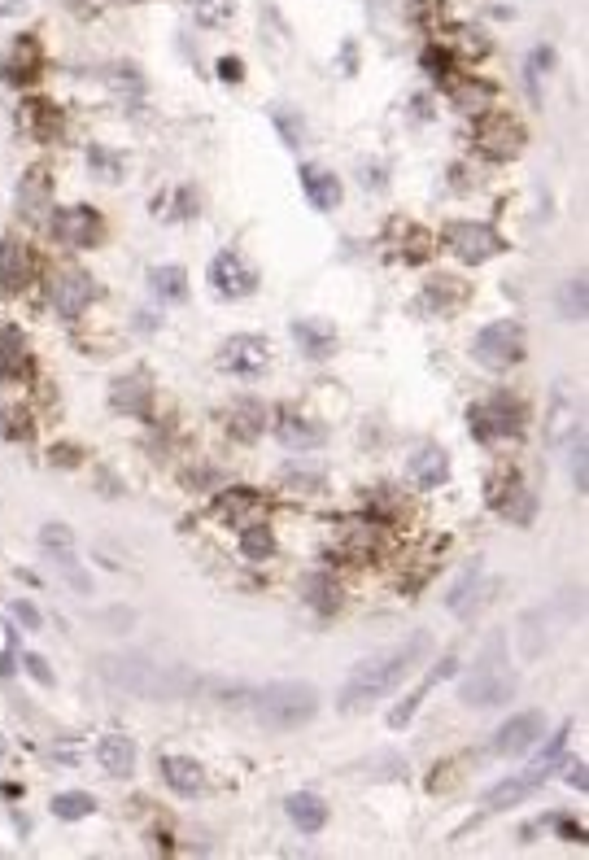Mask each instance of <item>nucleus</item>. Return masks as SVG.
Instances as JSON below:
<instances>
[{
	"label": "nucleus",
	"mask_w": 589,
	"mask_h": 860,
	"mask_svg": "<svg viewBox=\"0 0 589 860\" xmlns=\"http://www.w3.org/2000/svg\"><path fill=\"white\" fill-rule=\"evenodd\" d=\"M240 555L254 559V564H262V559L275 555V537H271L267 524H258V520L245 524V533H240Z\"/></svg>",
	"instance_id": "2f4dec72"
},
{
	"label": "nucleus",
	"mask_w": 589,
	"mask_h": 860,
	"mask_svg": "<svg viewBox=\"0 0 589 860\" xmlns=\"http://www.w3.org/2000/svg\"><path fill=\"white\" fill-rule=\"evenodd\" d=\"M162 778L175 795H201L206 791V773H201L197 760L188 756H162Z\"/></svg>",
	"instance_id": "aec40b11"
},
{
	"label": "nucleus",
	"mask_w": 589,
	"mask_h": 860,
	"mask_svg": "<svg viewBox=\"0 0 589 860\" xmlns=\"http://www.w3.org/2000/svg\"><path fill=\"white\" fill-rule=\"evenodd\" d=\"M96 673H101L105 686L123 690L131 699H149V703H179V699L201 695V686H206V677L188 673V668H175V664H153L149 655H101Z\"/></svg>",
	"instance_id": "f257e3e1"
},
{
	"label": "nucleus",
	"mask_w": 589,
	"mask_h": 860,
	"mask_svg": "<svg viewBox=\"0 0 589 860\" xmlns=\"http://www.w3.org/2000/svg\"><path fill=\"white\" fill-rule=\"evenodd\" d=\"M550 773H555V769H550V764H542V760H533V764H528V769H524V773H515V778H507V782H498V786H494V791H489V795H485V808H489V812H502V808H515V804H520V799H528V795H533V791H537V786H542V782L550 778Z\"/></svg>",
	"instance_id": "4468645a"
},
{
	"label": "nucleus",
	"mask_w": 589,
	"mask_h": 860,
	"mask_svg": "<svg viewBox=\"0 0 589 860\" xmlns=\"http://www.w3.org/2000/svg\"><path fill=\"white\" fill-rule=\"evenodd\" d=\"M0 756H5V738H0Z\"/></svg>",
	"instance_id": "de8ad7c7"
},
{
	"label": "nucleus",
	"mask_w": 589,
	"mask_h": 860,
	"mask_svg": "<svg viewBox=\"0 0 589 860\" xmlns=\"http://www.w3.org/2000/svg\"><path fill=\"white\" fill-rule=\"evenodd\" d=\"M262 424H267V411H262V402H254V398L236 402L232 411H227V428H232V433H236L240 441L262 437Z\"/></svg>",
	"instance_id": "bb28decb"
},
{
	"label": "nucleus",
	"mask_w": 589,
	"mask_h": 860,
	"mask_svg": "<svg viewBox=\"0 0 589 860\" xmlns=\"http://www.w3.org/2000/svg\"><path fill=\"white\" fill-rule=\"evenodd\" d=\"M88 162L101 171V179H118V175H123V162H114L105 149H88Z\"/></svg>",
	"instance_id": "a19ab883"
},
{
	"label": "nucleus",
	"mask_w": 589,
	"mask_h": 860,
	"mask_svg": "<svg viewBox=\"0 0 589 860\" xmlns=\"http://www.w3.org/2000/svg\"><path fill=\"white\" fill-rule=\"evenodd\" d=\"M35 280V254L22 241H5L0 245V289L18 293Z\"/></svg>",
	"instance_id": "f3484780"
},
{
	"label": "nucleus",
	"mask_w": 589,
	"mask_h": 860,
	"mask_svg": "<svg viewBox=\"0 0 589 860\" xmlns=\"http://www.w3.org/2000/svg\"><path fill=\"white\" fill-rule=\"evenodd\" d=\"M568 769V786H576V791H585V764L576 760V764H563Z\"/></svg>",
	"instance_id": "49530a36"
},
{
	"label": "nucleus",
	"mask_w": 589,
	"mask_h": 860,
	"mask_svg": "<svg viewBox=\"0 0 589 860\" xmlns=\"http://www.w3.org/2000/svg\"><path fill=\"white\" fill-rule=\"evenodd\" d=\"M450 673H454V660H441V668H432V673L424 677V682H419V686L411 690V699H406L402 708H393V712H389V725H393V730H402V725L415 716V708H419V703H424V695H428V690L437 686L441 677H450Z\"/></svg>",
	"instance_id": "c85d7f7f"
},
{
	"label": "nucleus",
	"mask_w": 589,
	"mask_h": 860,
	"mask_svg": "<svg viewBox=\"0 0 589 860\" xmlns=\"http://www.w3.org/2000/svg\"><path fill=\"white\" fill-rule=\"evenodd\" d=\"M446 245H450V254L454 258H463V262H472V267H480V262H489V258H498L502 249V236L489 228V223H450L446 228Z\"/></svg>",
	"instance_id": "423d86ee"
},
{
	"label": "nucleus",
	"mask_w": 589,
	"mask_h": 860,
	"mask_svg": "<svg viewBox=\"0 0 589 860\" xmlns=\"http://www.w3.org/2000/svg\"><path fill=\"white\" fill-rule=\"evenodd\" d=\"M472 358L489 372H507L524 358V328L515 319H498V324L480 328L472 341Z\"/></svg>",
	"instance_id": "39448f33"
},
{
	"label": "nucleus",
	"mask_w": 589,
	"mask_h": 860,
	"mask_svg": "<svg viewBox=\"0 0 589 860\" xmlns=\"http://www.w3.org/2000/svg\"><path fill=\"white\" fill-rule=\"evenodd\" d=\"M489 503H494L502 516L515 520V524H528V520H533V494L524 489L520 472H498L494 481H489Z\"/></svg>",
	"instance_id": "ddd939ff"
},
{
	"label": "nucleus",
	"mask_w": 589,
	"mask_h": 860,
	"mask_svg": "<svg viewBox=\"0 0 589 860\" xmlns=\"http://www.w3.org/2000/svg\"><path fill=\"white\" fill-rule=\"evenodd\" d=\"M467 424L480 441H502V437H515L524 428V415L520 406L507 402V398H489V402H476L467 411Z\"/></svg>",
	"instance_id": "0eeeda50"
},
{
	"label": "nucleus",
	"mask_w": 589,
	"mask_h": 860,
	"mask_svg": "<svg viewBox=\"0 0 589 860\" xmlns=\"http://www.w3.org/2000/svg\"><path fill=\"white\" fill-rule=\"evenodd\" d=\"M515 673L507 668V638L494 633V638L485 642V651H480L476 668L467 673V682L459 686V699L467 708H498V703H507L515 695Z\"/></svg>",
	"instance_id": "20e7f679"
},
{
	"label": "nucleus",
	"mask_w": 589,
	"mask_h": 860,
	"mask_svg": "<svg viewBox=\"0 0 589 860\" xmlns=\"http://www.w3.org/2000/svg\"><path fill=\"white\" fill-rule=\"evenodd\" d=\"M96 760H101L105 773H114V778H127V773L136 769V743H131L127 734H105L101 743H96Z\"/></svg>",
	"instance_id": "412c9836"
},
{
	"label": "nucleus",
	"mask_w": 589,
	"mask_h": 860,
	"mask_svg": "<svg viewBox=\"0 0 589 860\" xmlns=\"http://www.w3.org/2000/svg\"><path fill=\"white\" fill-rule=\"evenodd\" d=\"M240 75H245L240 57H223V62H219V79H223V83H240Z\"/></svg>",
	"instance_id": "37998d69"
},
{
	"label": "nucleus",
	"mask_w": 589,
	"mask_h": 860,
	"mask_svg": "<svg viewBox=\"0 0 589 860\" xmlns=\"http://www.w3.org/2000/svg\"><path fill=\"white\" fill-rule=\"evenodd\" d=\"M110 402L127 415H144L149 411V385H144V376H118L110 389Z\"/></svg>",
	"instance_id": "a878e982"
},
{
	"label": "nucleus",
	"mask_w": 589,
	"mask_h": 860,
	"mask_svg": "<svg viewBox=\"0 0 589 860\" xmlns=\"http://www.w3.org/2000/svg\"><path fill=\"white\" fill-rule=\"evenodd\" d=\"M476 145L485 149L489 158H515V153L524 149V127L515 123L511 114L494 110V114H485L476 123Z\"/></svg>",
	"instance_id": "9d476101"
},
{
	"label": "nucleus",
	"mask_w": 589,
	"mask_h": 860,
	"mask_svg": "<svg viewBox=\"0 0 589 860\" xmlns=\"http://www.w3.org/2000/svg\"><path fill=\"white\" fill-rule=\"evenodd\" d=\"M14 616H18L27 629H40V612H35V603H27V599L14 603Z\"/></svg>",
	"instance_id": "79ce46f5"
},
{
	"label": "nucleus",
	"mask_w": 589,
	"mask_h": 860,
	"mask_svg": "<svg viewBox=\"0 0 589 860\" xmlns=\"http://www.w3.org/2000/svg\"><path fill=\"white\" fill-rule=\"evenodd\" d=\"M27 341L18 337V332H0V372L5 376H18V372H27Z\"/></svg>",
	"instance_id": "473e14b6"
},
{
	"label": "nucleus",
	"mask_w": 589,
	"mask_h": 860,
	"mask_svg": "<svg viewBox=\"0 0 589 860\" xmlns=\"http://www.w3.org/2000/svg\"><path fill=\"white\" fill-rule=\"evenodd\" d=\"M27 673L35 677V682H44V686H53V673H48V664L40 660V655H27Z\"/></svg>",
	"instance_id": "c03bdc74"
},
{
	"label": "nucleus",
	"mask_w": 589,
	"mask_h": 860,
	"mask_svg": "<svg viewBox=\"0 0 589 860\" xmlns=\"http://www.w3.org/2000/svg\"><path fill=\"white\" fill-rule=\"evenodd\" d=\"M489 97H494V88H485V83H459V88H454V101H459L463 110H472V105L489 101Z\"/></svg>",
	"instance_id": "ea45409f"
},
{
	"label": "nucleus",
	"mask_w": 589,
	"mask_h": 860,
	"mask_svg": "<svg viewBox=\"0 0 589 860\" xmlns=\"http://www.w3.org/2000/svg\"><path fill=\"white\" fill-rule=\"evenodd\" d=\"M450 476V459L441 446H424L419 455H411V481L419 489H437Z\"/></svg>",
	"instance_id": "b1692460"
},
{
	"label": "nucleus",
	"mask_w": 589,
	"mask_h": 860,
	"mask_svg": "<svg viewBox=\"0 0 589 860\" xmlns=\"http://www.w3.org/2000/svg\"><path fill=\"white\" fill-rule=\"evenodd\" d=\"M40 546L57 559L66 572H75V537H70L66 524H44L40 529Z\"/></svg>",
	"instance_id": "7c9ffc66"
},
{
	"label": "nucleus",
	"mask_w": 589,
	"mask_h": 860,
	"mask_svg": "<svg viewBox=\"0 0 589 860\" xmlns=\"http://www.w3.org/2000/svg\"><path fill=\"white\" fill-rule=\"evenodd\" d=\"M275 437H280L284 450H297V455H306V450H319L323 441H328V428L315 424L310 415L280 411V420H275Z\"/></svg>",
	"instance_id": "dca6fc26"
},
{
	"label": "nucleus",
	"mask_w": 589,
	"mask_h": 860,
	"mask_svg": "<svg viewBox=\"0 0 589 860\" xmlns=\"http://www.w3.org/2000/svg\"><path fill=\"white\" fill-rule=\"evenodd\" d=\"M428 647H432L428 633H411V638L398 642V647L367 655V660L358 664L350 677H345V686H341V712H363V708H371V703H380L384 695H393V690H398L406 677L419 668V660L428 655Z\"/></svg>",
	"instance_id": "f03ea898"
},
{
	"label": "nucleus",
	"mask_w": 589,
	"mask_h": 860,
	"mask_svg": "<svg viewBox=\"0 0 589 860\" xmlns=\"http://www.w3.org/2000/svg\"><path fill=\"white\" fill-rule=\"evenodd\" d=\"M476 581H480V559H472V568L454 581V590H450V599H446L450 612H463V607H467V590H476Z\"/></svg>",
	"instance_id": "e433bc0d"
},
{
	"label": "nucleus",
	"mask_w": 589,
	"mask_h": 860,
	"mask_svg": "<svg viewBox=\"0 0 589 860\" xmlns=\"http://www.w3.org/2000/svg\"><path fill=\"white\" fill-rule=\"evenodd\" d=\"M149 289L162 297V302H184L188 297V271L166 262V267H153L149 271Z\"/></svg>",
	"instance_id": "cd10ccee"
},
{
	"label": "nucleus",
	"mask_w": 589,
	"mask_h": 860,
	"mask_svg": "<svg viewBox=\"0 0 589 860\" xmlns=\"http://www.w3.org/2000/svg\"><path fill=\"white\" fill-rule=\"evenodd\" d=\"M467 297V289L454 276H437V284H428V293H424V302L428 306H437V315L441 310H450V306H459Z\"/></svg>",
	"instance_id": "72a5a7b5"
},
{
	"label": "nucleus",
	"mask_w": 589,
	"mask_h": 860,
	"mask_svg": "<svg viewBox=\"0 0 589 860\" xmlns=\"http://www.w3.org/2000/svg\"><path fill=\"white\" fill-rule=\"evenodd\" d=\"M306 590H315V594H310V603H315L319 612H332V607H336V585H328V577H310Z\"/></svg>",
	"instance_id": "58836bf2"
},
{
	"label": "nucleus",
	"mask_w": 589,
	"mask_h": 860,
	"mask_svg": "<svg viewBox=\"0 0 589 860\" xmlns=\"http://www.w3.org/2000/svg\"><path fill=\"white\" fill-rule=\"evenodd\" d=\"M288 821L302 834H319L328 826V804L310 791H297V795H288Z\"/></svg>",
	"instance_id": "5701e85b"
},
{
	"label": "nucleus",
	"mask_w": 589,
	"mask_h": 860,
	"mask_svg": "<svg viewBox=\"0 0 589 860\" xmlns=\"http://www.w3.org/2000/svg\"><path fill=\"white\" fill-rule=\"evenodd\" d=\"M48 297H53V310L62 319H79L92 302V280L83 271H62V276H53V284H48Z\"/></svg>",
	"instance_id": "2eb2a0df"
},
{
	"label": "nucleus",
	"mask_w": 589,
	"mask_h": 860,
	"mask_svg": "<svg viewBox=\"0 0 589 860\" xmlns=\"http://www.w3.org/2000/svg\"><path fill=\"white\" fill-rule=\"evenodd\" d=\"M53 236L70 249H88L96 245V236H101V214L92 206H70V210H57L53 214Z\"/></svg>",
	"instance_id": "f8f14e48"
},
{
	"label": "nucleus",
	"mask_w": 589,
	"mask_h": 860,
	"mask_svg": "<svg viewBox=\"0 0 589 860\" xmlns=\"http://www.w3.org/2000/svg\"><path fill=\"white\" fill-rule=\"evenodd\" d=\"M576 433H581V424H576V402L568 398V389H555V406H550V441H555V446H568Z\"/></svg>",
	"instance_id": "393cba45"
},
{
	"label": "nucleus",
	"mask_w": 589,
	"mask_h": 860,
	"mask_svg": "<svg viewBox=\"0 0 589 860\" xmlns=\"http://www.w3.org/2000/svg\"><path fill=\"white\" fill-rule=\"evenodd\" d=\"M254 703V716L267 730L284 734V730H302L319 716V690L310 682H271L249 695Z\"/></svg>",
	"instance_id": "7ed1b4c3"
},
{
	"label": "nucleus",
	"mask_w": 589,
	"mask_h": 860,
	"mask_svg": "<svg viewBox=\"0 0 589 860\" xmlns=\"http://www.w3.org/2000/svg\"><path fill=\"white\" fill-rule=\"evenodd\" d=\"M188 9H192V18L201 22V27H227L232 22V0H188Z\"/></svg>",
	"instance_id": "f704fd0d"
},
{
	"label": "nucleus",
	"mask_w": 589,
	"mask_h": 860,
	"mask_svg": "<svg viewBox=\"0 0 589 860\" xmlns=\"http://www.w3.org/2000/svg\"><path fill=\"white\" fill-rule=\"evenodd\" d=\"M267 363H271V345L267 337H254V332H236L219 350V367L232 376H258L267 372Z\"/></svg>",
	"instance_id": "1a4fd4ad"
},
{
	"label": "nucleus",
	"mask_w": 589,
	"mask_h": 860,
	"mask_svg": "<svg viewBox=\"0 0 589 860\" xmlns=\"http://www.w3.org/2000/svg\"><path fill=\"white\" fill-rule=\"evenodd\" d=\"M542 730H546V716H542V712H520V716H511V721L494 734V743H489V751H494L498 760L524 756V751L533 747L537 738H542Z\"/></svg>",
	"instance_id": "9b49d317"
},
{
	"label": "nucleus",
	"mask_w": 589,
	"mask_h": 860,
	"mask_svg": "<svg viewBox=\"0 0 589 860\" xmlns=\"http://www.w3.org/2000/svg\"><path fill=\"white\" fill-rule=\"evenodd\" d=\"M92 808H96V799H92V795H83V791H66V795H57V799H53V817H62V821L92 817Z\"/></svg>",
	"instance_id": "c9c22d12"
},
{
	"label": "nucleus",
	"mask_w": 589,
	"mask_h": 860,
	"mask_svg": "<svg viewBox=\"0 0 589 860\" xmlns=\"http://www.w3.org/2000/svg\"><path fill=\"white\" fill-rule=\"evenodd\" d=\"M48 206H53V179H48V171H27L18 184V210L27 219H44Z\"/></svg>",
	"instance_id": "6ab92c4d"
},
{
	"label": "nucleus",
	"mask_w": 589,
	"mask_h": 860,
	"mask_svg": "<svg viewBox=\"0 0 589 860\" xmlns=\"http://www.w3.org/2000/svg\"><path fill=\"white\" fill-rule=\"evenodd\" d=\"M563 315L568 319H585V276H572L563 289Z\"/></svg>",
	"instance_id": "4c0bfd02"
},
{
	"label": "nucleus",
	"mask_w": 589,
	"mask_h": 860,
	"mask_svg": "<svg viewBox=\"0 0 589 860\" xmlns=\"http://www.w3.org/2000/svg\"><path fill=\"white\" fill-rule=\"evenodd\" d=\"M210 289L219 297H227V302H240V297L258 293V271L249 267L236 249H223V254L210 262Z\"/></svg>",
	"instance_id": "6e6552de"
},
{
	"label": "nucleus",
	"mask_w": 589,
	"mask_h": 860,
	"mask_svg": "<svg viewBox=\"0 0 589 860\" xmlns=\"http://www.w3.org/2000/svg\"><path fill=\"white\" fill-rule=\"evenodd\" d=\"M18 123L27 127L31 136L53 140V136H57V127H62V114H57L48 101H27V105H22V118H18Z\"/></svg>",
	"instance_id": "c756f323"
},
{
	"label": "nucleus",
	"mask_w": 589,
	"mask_h": 860,
	"mask_svg": "<svg viewBox=\"0 0 589 860\" xmlns=\"http://www.w3.org/2000/svg\"><path fill=\"white\" fill-rule=\"evenodd\" d=\"M293 341H297V350L306 358H315V363L336 354V328L328 319H293Z\"/></svg>",
	"instance_id": "a211bd4d"
},
{
	"label": "nucleus",
	"mask_w": 589,
	"mask_h": 860,
	"mask_svg": "<svg viewBox=\"0 0 589 860\" xmlns=\"http://www.w3.org/2000/svg\"><path fill=\"white\" fill-rule=\"evenodd\" d=\"M302 188L310 197V206L315 210H336L341 206V179L332 171H323V166H302Z\"/></svg>",
	"instance_id": "4be33fe9"
},
{
	"label": "nucleus",
	"mask_w": 589,
	"mask_h": 860,
	"mask_svg": "<svg viewBox=\"0 0 589 860\" xmlns=\"http://www.w3.org/2000/svg\"><path fill=\"white\" fill-rule=\"evenodd\" d=\"M284 476H288L293 485H310V489H319V485H323V476H319V472H284Z\"/></svg>",
	"instance_id": "a18cd8bd"
}]
</instances>
